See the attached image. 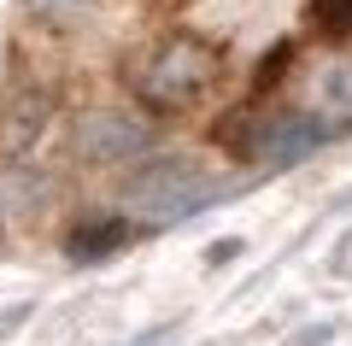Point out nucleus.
Returning a JSON list of instances; mask_svg holds the SVG:
<instances>
[{"mask_svg": "<svg viewBox=\"0 0 352 346\" xmlns=\"http://www.w3.org/2000/svg\"><path fill=\"white\" fill-rule=\"evenodd\" d=\"M311 18L329 36H352V0H311Z\"/></svg>", "mask_w": 352, "mask_h": 346, "instance_id": "9", "label": "nucleus"}, {"mask_svg": "<svg viewBox=\"0 0 352 346\" xmlns=\"http://www.w3.org/2000/svg\"><path fill=\"white\" fill-rule=\"evenodd\" d=\"M223 71V53L200 36H164L147 59L135 65V94L153 111H188Z\"/></svg>", "mask_w": 352, "mask_h": 346, "instance_id": "1", "label": "nucleus"}, {"mask_svg": "<svg viewBox=\"0 0 352 346\" xmlns=\"http://www.w3.org/2000/svg\"><path fill=\"white\" fill-rule=\"evenodd\" d=\"M71 141H76V159L88 164H129L153 147V129L135 111H82Z\"/></svg>", "mask_w": 352, "mask_h": 346, "instance_id": "4", "label": "nucleus"}, {"mask_svg": "<svg viewBox=\"0 0 352 346\" xmlns=\"http://www.w3.org/2000/svg\"><path fill=\"white\" fill-rule=\"evenodd\" d=\"M47 118H53V100L41 88H12L0 100V159H24L47 136Z\"/></svg>", "mask_w": 352, "mask_h": 346, "instance_id": "5", "label": "nucleus"}, {"mask_svg": "<svg viewBox=\"0 0 352 346\" xmlns=\"http://www.w3.org/2000/svg\"><path fill=\"white\" fill-rule=\"evenodd\" d=\"M212 194H217L212 176L194 159H153L124 182V206L141 223H176V217H188V211H200Z\"/></svg>", "mask_w": 352, "mask_h": 346, "instance_id": "3", "label": "nucleus"}, {"mask_svg": "<svg viewBox=\"0 0 352 346\" xmlns=\"http://www.w3.org/2000/svg\"><path fill=\"white\" fill-rule=\"evenodd\" d=\"M323 129H352V59L329 65L317 76V111H311Z\"/></svg>", "mask_w": 352, "mask_h": 346, "instance_id": "6", "label": "nucleus"}, {"mask_svg": "<svg viewBox=\"0 0 352 346\" xmlns=\"http://www.w3.org/2000/svg\"><path fill=\"white\" fill-rule=\"evenodd\" d=\"M129 223H76L71 229V241H65V252H71L76 264H88V259H106V252H118V247H129Z\"/></svg>", "mask_w": 352, "mask_h": 346, "instance_id": "7", "label": "nucleus"}, {"mask_svg": "<svg viewBox=\"0 0 352 346\" xmlns=\"http://www.w3.org/2000/svg\"><path fill=\"white\" fill-rule=\"evenodd\" d=\"M329 270H335V276H352V235H346V241L335 247V259H329Z\"/></svg>", "mask_w": 352, "mask_h": 346, "instance_id": "10", "label": "nucleus"}, {"mask_svg": "<svg viewBox=\"0 0 352 346\" xmlns=\"http://www.w3.org/2000/svg\"><path fill=\"white\" fill-rule=\"evenodd\" d=\"M329 129L317 124L311 111H229L217 124V141H223L235 159L247 164H300L305 153L323 147Z\"/></svg>", "mask_w": 352, "mask_h": 346, "instance_id": "2", "label": "nucleus"}, {"mask_svg": "<svg viewBox=\"0 0 352 346\" xmlns=\"http://www.w3.org/2000/svg\"><path fill=\"white\" fill-rule=\"evenodd\" d=\"M30 12H36L41 24L65 30V24H82V18L94 12V0H30Z\"/></svg>", "mask_w": 352, "mask_h": 346, "instance_id": "8", "label": "nucleus"}]
</instances>
